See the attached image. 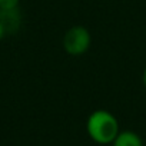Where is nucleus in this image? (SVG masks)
<instances>
[{"instance_id":"obj_2","label":"nucleus","mask_w":146,"mask_h":146,"mask_svg":"<svg viewBox=\"0 0 146 146\" xmlns=\"http://www.w3.org/2000/svg\"><path fill=\"white\" fill-rule=\"evenodd\" d=\"M63 49L69 56L78 57L85 54L92 44V35L85 26H72L63 36Z\"/></svg>"},{"instance_id":"obj_5","label":"nucleus","mask_w":146,"mask_h":146,"mask_svg":"<svg viewBox=\"0 0 146 146\" xmlns=\"http://www.w3.org/2000/svg\"><path fill=\"white\" fill-rule=\"evenodd\" d=\"M6 33H7V29H6V26L3 25V22L0 20V40H3V37L6 36Z\"/></svg>"},{"instance_id":"obj_4","label":"nucleus","mask_w":146,"mask_h":146,"mask_svg":"<svg viewBox=\"0 0 146 146\" xmlns=\"http://www.w3.org/2000/svg\"><path fill=\"white\" fill-rule=\"evenodd\" d=\"M20 0H0V12L16 10Z\"/></svg>"},{"instance_id":"obj_1","label":"nucleus","mask_w":146,"mask_h":146,"mask_svg":"<svg viewBox=\"0 0 146 146\" xmlns=\"http://www.w3.org/2000/svg\"><path fill=\"white\" fill-rule=\"evenodd\" d=\"M86 132L89 137L98 145H112L120 132L116 116L105 109L92 112L86 120Z\"/></svg>"},{"instance_id":"obj_6","label":"nucleus","mask_w":146,"mask_h":146,"mask_svg":"<svg viewBox=\"0 0 146 146\" xmlns=\"http://www.w3.org/2000/svg\"><path fill=\"white\" fill-rule=\"evenodd\" d=\"M142 83H143V86L146 89V67L143 69V73H142Z\"/></svg>"},{"instance_id":"obj_3","label":"nucleus","mask_w":146,"mask_h":146,"mask_svg":"<svg viewBox=\"0 0 146 146\" xmlns=\"http://www.w3.org/2000/svg\"><path fill=\"white\" fill-rule=\"evenodd\" d=\"M112 146H143V142L133 130H120L112 142Z\"/></svg>"}]
</instances>
